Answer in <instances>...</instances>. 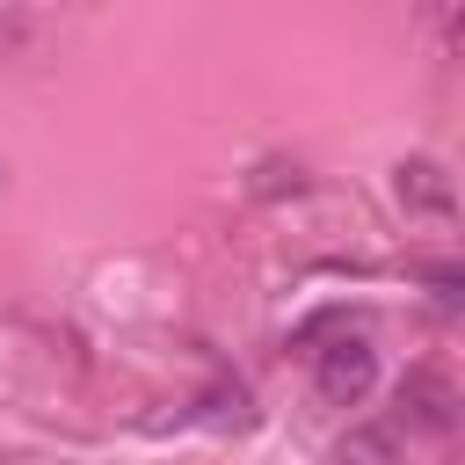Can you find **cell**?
Returning a JSON list of instances; mask_svg holds the SVG:
<instances>
[{"mask_svg": "<svg viewBox=\"0 0 465 465\" xmlns=\"http://www.w3.org/2000/svg\"><path fill=\"white\" fill-rule=\"evenodd\" d=\"M371 385H378V349L363 327H341L334 349H312V392L327 407H356Z\"/></svg>", "mask_w": 465, "mask_h": 465, "instance_id": "obj_1", "label": "cell"}, {"mask_svg": "<svg viewBox=\"0 0 465 465\" xmlns=\"http://www.w3.org/2000/svg\"><path fill=\"white\" fill-rule=\"evenodd\" d=\"M392 400H400V414H392L400 436H450L458 429V385L443 363H414Z\"/></svg>", "mask_w": 465, "mask_h": 465, "instance_id": "obj_2", "label": "cell"}, {"mask_svg": "<svg viewBox=\"0 0 465 465\" xmlns=\"http://www.w3.org/2000/svg\"><path fill=\"white\" fill-rule=\"evenodd\" d=\"M392 196H400V211H414V218H450V211H458V189H450L443 160H400V167H392Z\"/></svg>", "mask_w": 465, "mask_h": 465, "instance_id": "obj_3", "label": "cell"}, {"mask_svg": "<svg viewBox=\"0 0 465 465\" xmlns=\"http://www.w3.org/2000/svg\"><path fill=\"white\" fill-rule=\"evenodd\" d=\"M334 465H400V429L392 421H363L334 443Z\"/></svg>", "mask_w": 465, "mask_h": 465, "instance_id": "obj_4", "label": "cell"}, {"mask_svg": "<svg viewBox=\"0 0 465 465\" xmlns=\"http://www.w3.org/2000/svg\"><path fill=\"white\" fill-rule=\"evenodd\" d=\"M341 327H356V320H349V305H327V312H312V320L291 334V349H298V356H312V349H320L327 334H341Z\"/></svg>", "mask_w": 465, "mask_h": 465, "instance_id": "obj_5", "label": "cell"}, {"mask_svg": "<svg viewBox=\"0 0 465 465\" xmlns=\"http://www.w3.org/2000/svg\"><path fill=\"white\" fill-rule=\"evenodd\" d=\"M429 298H436V312H458L465 305V269L458 262H436L429 269Z\"/></svg>", "mask_w": 465, "mask_h": 465, "instance_id": "obj_6", "label": "cell"}, {"mask_svg": "<svg viewBox=\"0 0 465 465\" xmlns=\"http://www.w3.org/2000/svg\"><path fill=\"white\" fill-rule=\"evenodd\" d=\"M421 15L436 22V44H443V51H458V0H421Z\"/></svg>", "mask_w": 465, "mask_h": 465, "instance_id": "obj_7", "label": "cell"}, {"mask_svg": "<svg viewBox=\"0 0 465 465\" xmlns=\"http://www.w3.org/2000/svg\"><path fill=\"white\" fill-rule=\"evenodd\" d=\"M0 174H7V167H0Z\"/></svg>", "mask_w": 465, "mask_h": 465, "instance_id": "obj_8", "label": "cell"}]
</instances>
